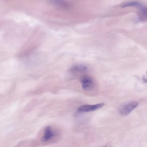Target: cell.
<instances>
[{
	"label": "cell",
	"instance_id": "cell-1",
	"mask_svg": "<svg viewBox=\"0 0 147 147\" xmlns=\"http://www.w3.org/2000/svg\"><path fill=\"white\" fill-rule=\"evenodd\" d=\"M80 80L84 90L86 91H91L94 89V84L93 80L91 77L85 76L81 78Z\"/></svg>",
	"mask_w": 147,
	"mask_h": 147
},
{
	"label": "cell",
	"instance_id": "cell-2",
	"mask_svg": "<svg viewBox=\"0 0 147 147\" xmlns=\"http://www.w3.org/2000/svg\"><path fill=\"white\" fill-rule=\"evenodd\" d=\"M137 101H133L123 106L120 109L119 113L122 116H126L129 114L138 105Z\"/></svg>",
	"mask_w": 147,
	"mask_h": 147
},
{
	"label": "cell",
	"instance_id": "cell-3",
	"mask_svg": "<svg viewBox=\"0 0 147 147\" xmlns=\"http://www.w3.org/2000/svg\"><path fill=\"white\" fill-rule=\"evenodd\" d=\"M105 105L104 103L94 105H86L80 107L78 111L80 112H87L98 110L102 107Z\"/></svg>",
	"mask_w": 147,
	"mask_h": 147
},
{
	"label": "cell",
	"instance_id": "cell-4",
	"mask_svg": "<svg viewBox=\"0 0 147 147\" xmlns=\"http://www.w3.org/2000/svg\"><path fill=\"white\" fill-rule=\"evenodd\" d=\"M55 132L50 126L45 128L41 140L44 142H48L51 140L55 136Z\"/></svg>",
	"mask_w": 147,
	"mask_h": 147
},
{
	"label": "cell",
	"instance_id": "cell-5",
	"mask_svg": "<svg viewBox=\"0 0 147 147\" xmlns=\"http://www.w3.org/2000/svg\"><path fill=\"white\" fill-rule=\"evenodd\" d=\"M56 6L63 9L69 8L71 6V5L68 2L63 1H52L51 2Z\"/></svg>",
	"mask_w": 147,
	"mask_h": 147
},
{
	"label": "cell",
	"instance_id": "cell-6",
	"mask_svg": "<svg viewBox=\"0 0 147 147\" xmlns=\"http://www.w3.org/2000/svg\"><path fill=\"white\" fill-rule=\"evenodd\" d=\"M87 70V67L82 65H77L72 67L71 69V71L73 72H82L86 71Z\"/></svg>",
	"mask_w": 147,
	"mask_h": 147
},
{
	"label": "cell",
	"instance_id": "cell-7",
	"mask_svg": "<svg viewBox=\"0 0 147 147\" xmlns=\"http://www.w3.org/2000/svg\"><path fill=\"white\" fill-rule=\"evenodd\" d=\"M140 4V3H139L138 2H131L127 3H126L123 4L122 5L121 7H127L132 6H136L137 7H138Z\"/></svg>",
	"mask_w": 147,
	"mask_h": 147
},
{
	"label": "cell",
	"instance_id": "cell-8",
	"mask_svg": "<svg viewBox=\"0 0 147 147\" xmlns=\"http://www.w3.org/2000/svg\"><path fill=\"white\" fill-rule=\"evenodd\" d=\"M143 80L145 82H147L146 78L145 77H144L143 78Z\"/></svg>",
	"mask_w": 147,
	"mask_h": 147
},
{
	"label": "cell",
	"instance_id": "cell-9",
	"mask_svg": "<svg viewBox=\"0 0 147 147\" xmlns=\"http://www.w3.org/2000/svg\"><path fill=\"white\" fill-rule=\"evenodd\" d=\"M105 147V146H104V147Z\"/></svg>",
	"mask_w": 147,
	"mask_h": 147
}]
</instances>
